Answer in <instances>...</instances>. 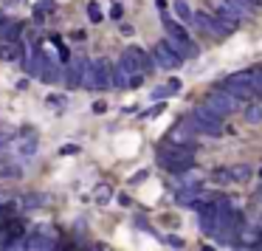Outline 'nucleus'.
Listing matches in <instances>:
<instances>
[{
	"label": "nucleus",
	"instance_id": "1",
	"mask_svg": "<svg viewBox=\"0 0 262 251\" xmlns=\"http://www.w3.org/2000/svg\"><path fill=\"white\" fill-rule=\"evenodd\" d=\"M194 147H186V144H166V150L158 153V164L169 172H192L194 161H192Z\"/></svg>",
	"mask_w": 262,
	"mask_h": 251
},
{
	"label": "nucleus",
	"instance_id": "2",
	"mask_svg": "<svg viewBox=\"0 0 262 251\" xmlns=\"http://www.w3.org/2000/svg\"><path fill=\"white\" fill-rule=\"evenodd\" d=\"M161 17H164V26H166V34H169V43H172V48H175L178 54H181V57H198L200 54V48L194 46L192 40H189V34L186 31L181 29V26L175 23V20L169 17V12H161Z\"/></svg>",
	"mask_w": 262,
	"mask_h": 251
},
{
	"label": "nucleus",
	"instance_id": "3",
	"mask_svg": "<svg viewBox=\"0 0 262 251\" xmlns=\"http://www.w3.org/2000/svg\"><path fill=\"white\" fill-rule=\"evenodd\" d=\"M192 127L198 133H206V136H220L223 133V116L214 113L209 104H200V108L192 110Z\"/></svg>",
	"mask_w": 262,
	"mask_h": 251
},
{
	"label": "nucleus",
	"instance_id": "4",
	"mask_svg": "<svg viewBox=\"0 0 262 251\" xmlns=\"http://www.w3.org/2000/svg\"><path fill=\"white\" fill-rule=\"evenodd\" d=\"M223 88H226L234 99H251V96H256V91H254V71H243V74L228 76V79L223 82Z\"/></svg>",
	"mask_w": 262,
	"mask_h": 251
},
{
	"label": "nucleus",
	"instance_id": "5",
	"mask_svg": "<svg viewBox=\"0 0 262 251\" xmlns=\"http://www.w3.org/2000/svg\"><path fill=\"white\" fill-rule=\"evenodd\" d=\"M152 54H155V62H158L161 68H166V71L181 68V62H183V57L172 48V43H158V46L152 48Z\"/></svg>",
	"mask_w": 262,
	"mask_h": 251
},
{
	"label": "nucleus",
	"instance_id": "6",
	"mask_svg": "<svg viewBox=\"0 0 262 251\" xmlns=\"http://www.w3.org/2000/svg\"><path fill=\"white\" fill-rule=\"evenodd\" d=\"M206 104H209L214 113H220V116H228V113L237 110V99H234L231 93H209Z\"/></svg>",
	"mask_w": 262,
	"mask_h": 251
},
{
	"label": "nucleus",
	"instance_id": "7",
	"mask_svg": "<svg viewBox=\"0 0 262 251\" xmlns=\"http://www.w3.org/2000/svg\"><path fill=\"white\" fill-rule=\"evenodd\" d=\"M20 54H23V46H20L17 40H12V43H0V59H6V62H14V59H20Z\"/></svg>",
	"mask_w": 262,
	"mask_h": 251
},
{
	"label": "nucleus",
	"instance_id": "8",
	"mask_svg": "<svg viewBox=\"0 0 262 251\" xmlns=\"http://www.w3.org/2000/svg\"><path fill=\"white\" fill-rule=\"evenodd\" d=\"M251 175H254V170H251L248 164L228 166V178H231V183H245V181H251Z\"/></svg>",
	"mask_w": 262,
	"mask_h": 251
},
{
	"label": "nucleus",
	"instance_id": "9",
	"mask_svg": "<svg viewBox=\"0 0 262 251\" xmlns=\"http://www.w3.org/2000/svg\"><path fill=\"white\" fill-rule=\"evenodd\" d=\"M172 9H175V14L183 20V23H194V14L198 12H192V6H189L186 0H175V6Z\"/></svg>",
	"mask_w": 262,
	"mask_h": 251
},
{
	"label": "nucleus",
	"instance_id": "10",
	"mask_svg": "<svg viewBox=\"0 0 262 251\" xmlns=\"http://www.w3.org/2000/svg\"><path fill=\"white\" fill-rule=\"evenodd\" d=\"M178 91H181V82H178V79H172L169 85H161V88H155V91H152V99L172 96V93H178Z\"/></svg>",
	"mask_w": 262,
	"mask_h": 251
},
{
	"label": "nucleus",
	"instance_id": "11",
	"mask_svg": "<svg viewBox=\"0 0 262 251\" xmlns=\"http://www.w3.org/2000/svg\"><path fill=\"white\" fill-rule=\"evenodd\" d=\"M59 79H62V71H59L57 65H51V62H48L46 74H42V82H59Z\"/></svg>",
	"mask_w": 262,
	"mask_h": 251
},
{
	"label": "nucleus",
	"instance_id": "12",
	"mask_svg": "<svg viewBox=\"0 0 262 251\" xmlns=\"http://www.w3.org/2000/svg\"><path fill=\"white\" fill-rule=\"evenodd\" d=\"M20 155H34L37 153V138L31 136V138H26V141H20Z\"/></svg>",
	"mask_w": 262,
	"mask_h": 251
},
{
	"label": "nucleus",
	"instance_id": "13",
	"mask_svg": "<svg viewBox=\"0 0 262 251\" xmlns=\"http://www.w3.org/2000/svg\"><path fill=\"white\" fill-rule=\"evenodd\" d=\"M93 198H96V203H99V206H104V203L110 200V186H107V183L96 186V195H93Z\"/></svg>",
	"mask_w": 262,
	"mask_h": 251
},
{
	"label": "nucleus",
	"instance_id": "14",
	"mask_svg": "<svg viewBox=\"0 0 262 251\" xmlns=\"http://www.w3.org/2000/svg\"><path fill=\"white\" fill-rule=\"evenodd\" d=\"M245 121H248V124L262 121V108H248V110H245Z\"/></svg>",
	"mask_w": 262,
	"mask_h": 251
},
{
	"label": "nucleus",
	"instance_id": "15",
	"mask_svg": "<svg viewBox=\"0 0 262 251\" xmlns=\"http://www.w3.org/2000/svg\"><path fill=\"white\" fill-rule=\"evenodd\" d=\"M88 17H91L93 23L102 20V9H99V3H88Z\"/></svg>",
	"mask_w": 262,
	"mask_h": 251
},
{
	"label": "nucleus",
	"instance_id": "16",
	"mask_svg": "<svg viewBox=\"0 0 262 251\" xmlns=\"http://www.w3.org/2000/svg\"><path fill=\"white\" fill-rule=\"evenodd\" d=\"M46 104H48L51 110H59V108L65 104V99H62V96H54V93H51V96H46Z\"/></svg>",
	"mask_w": 262,
	"mask_h": 251
},
{
	"label": "nucleus",
	"instance_id": "17",
	"mask_svg": "<svg viewBox=\"0 0 262 251\" xmlns=\"http://www.w3.org/2000/svg\"><path fill=\"white\" fill-rule=\"evenodd\" d=\"M119 31H121V37H133V34H136V29H133L130 23H121V26H119Z\"/></svg>",
	"mask_w": 262,
	"mask_h": 251
},
{
	"label": "nucleus",
	"instance_id": "18",
	"mask_svg": "<svg viewBox=\"0 0 262 251\" xmlns=\"http://www.w3.org/2000/svg\"><path fill=\"white\" fill-rule=\"evenodd\" d=\"M121 14H124V9L119 6V3H113L110 6V17H116V20H121Z\"/></svg>",
	"mask_w": 262,
	"mask_h": 251
},
{
	"label": "nucleus",
	"instance_id": "19",
	"mask_svg": "<svg viewBox=\"0 0 262 251\" xmlns=\"http://www.w3.org/2000/svg\"><path fill=\"white\" fill-rule=\"evenodd\" d=\"M9 141H12V133H9V130H0V147H6Z\"/></svg>",
	"mask_w": 262,
	"mask_h": 251
},
{
	"label": "nucleus",
	"instance_id": "20",
	"mask_svg": "<svg viewBox=\"0 0 262 251\" xmlns=\"http://www.w3.org/2000/svg\"><path fill=\"white\" fill-rule=\"evenodd\" d=\"M251 3H254V6H256V9H259V6H262V0H251Z\"/></svg>",
	"mask_w": 262,
	"mask_h": 251
},
{
	"label": "nucleus",
	"instance_id": "21",
	"mask_svg": "<svg viewBox=\"0 0 262 251\" xmlns=\"http://www.w3.org/2000/svg\"><path fill=\"white\" fill-rule=\"evenodd\" d=\"M203 251H214V248H209V245H206V248H203Z\"/></svg>",
	"mask_w": 262,
	"mask_h": 251
},
{
	"label": "nucleus",
	"instance_id": "22",
	"mask_svg": "<svg viewBox=\"0 0 262 251\" xmlns=\"http://www.w3.org/2000/svg\"><path fill=\"white\" fill-rule=\"evenodd\" d=\"M259 198H262V189H259Z\"/></svg>",
	"mask_w": 262,
	"mask_h": 251
},
{
	"label": "nucleus",
	"instance_id": "23",
	"mask_svg": "<svg viewBox=\"0 0 262 251\" xmlns=\"http://www.w3.org/2000/svg\"><path fill=\"white\" fill-rule=\"evenodd\" d=\"M259 178H262V172H259Z\"/></svg>",
	"mask_w": 262,
	"mask_h": 251
}]
</instances>
